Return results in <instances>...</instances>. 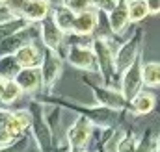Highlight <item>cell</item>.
Listing matches in <instances>:
<instances>
[{"mask_svg": "<svg viewBox=\"0 0 160 152\" xmlns=\"http://www.w3.org/2000/svg\"><path fill=\"white\" fill-rule=\"evenodd\" d=\"M155 106H157V97L153 93H149V91H143V89L128 102V108H130V112L134 115L151 113L155 110Z\"/></svg>", "mask_w": 160, "mask_h": 152, "instance_id": "obj_17", "label": "cell"}, {"mask_svg": "<svg viewBox=\"0 0 160 152\" xmlns=\"http://www.w3.org/2000/svg\"><path fill=\"white\" fill-rule=\"evenodd\" d=\"M71 110H77L82 117H86L91 124H99V126H110L114 122H118L121 117V112L116 110H108L102 106H95V108H88V106H77V104H65Z\"/></svg>", "mask_w": 160, "mask_h": 152, "instance_id": "obj_7", "label": "cell"}, {"mask_svg": "<svg viewBox=\"0 0 160 152\" xmlns=\"http://www.w3.org/2000/svg\"><path fill=\"white\" fill-rule=\"evenodd\" d=\"M91 50H93V54H95L97 71H99V74L102 76L104 85L119 89V74H118V71H116L114 50H112L110 41L106 37H95L91 41Z\"/></svg>", "mask_w": 160, "mask_h": 152, "instance_id": "obj_1", "label": "cell"}, {"mask_svg": "<svg viewBox=\"0 0 160 152\" xmlns=\"http://www.w3.org/2000/svg\"><path fill=\"white\" fill-rule=\"evenodd\" d=\"M153 150H155V149H153V137H151V132H147V134L143 135V139L136 143L134 152H153Z\"/></svg>", "mask_w": 160, "mask_h": 152, "instance_id": "obj_25", "label": "cell"}, {"mask_svg": "<svg viewBox=\"0 0 160 152\" xmlns=\"http://www.w3.org/2000/svg\"><path fill=\"white\" fill-rule=\"evenodd\" d=\"M21 71L13 56H2L0 58V78L2 80H13L15 74Z\"/></svg>", "mask_w": 160, "mask_h": 152, "instance_id": "obj_23", "label": "cell"}, {"mask_svg": "<svg viewBox=\"0 0 160 152\" xmlns=\"http://www.w3.org/2000/svg\"><path fill=\"white\" fill-rule=\"evenodd\" d=\"M149 15H158L160 13V0H145Z\"/></svg>", "mask_w": 160, "mask_h": 152, "instance_id": "obj_29", "label": "cell"}, {"mask_svg": "<svg viewBox=\"0 0 160 152\" xmlns=\"http://www.w3.org/2000/svg\"><path fill=\"white\" fill-rule=\"evenodd\" d=\"M21 97H22V91H21V87L15 83V80H4L0 102H2V104H13V102L19 100Z\"/></svg>", "mask_w": 160, "mask_h": 152, "instance_id": "obj_22", "label": "cell"}, {"mask_svg": "<svg viewBox=\"0 0 160 152\" xmlns=\"http://www.w3.org/2000/svg\"><path fill=\"white\" fill-rule=\"evenodd\" d=\"M143 37H145V32H143L142 28H138V30L114 52V63H116V71H118L119 76L142 56Z\"/></svg>", "mask_w": 160, "mask_h": 152, "instance_id": "obj_2", "label": "cell"}, {"mask_svg": "<svg viewBox=\"0 0 160 152\" xmlns=\"http://www.w3.org/2000/svg\"><path fill=\"white\" fill-rule=\"evenodd\" d=\"M38 28H39V36H41V41H43V46L60 52V48H62V45L65 41V34L56 26L52 15L45 17L38 24Z\"/></svg>", "mask_w": 160, "mask_h": 152, "instance_id": "obj_10", "label": "cell"}, {"mask_svg": "<svg viewBox=\"0 0 160 152\" xmlns=\"http://www.w3.org/2000/svg\"><path fill=\"white\" fill-rule=\"evenodd\" d=\"M28 24L30 22H26L21 15H9V17H6L4 21H0V43H4L9 36L21 32Z\"/></svg>", "mask_w": 160, "mask_h": 152, "instance_id": "obj_19", "label": "cell"}, {"mask_svg": "<svg viewBox=\"0 0 160 152\" xmlns=\"http://www.w3.org/2000/svg\"><path fill=\"white\" fill-rule=\"evenodd\" d=\"M48 2H52V0H48Z\"/></svg>", "mask_w": 160, "mask_h": 152, "instance_id": "obj_34", "label": "cell"}, {"mask_svg": "<svg viewBox=\"0 0 160 152\" xmlns=\"http://www.w3.org/2000/svg\"><path fill=\"white\" fill-rule=\"evenodd\" d=\"M62 6H65L73 13H80V11H86L89 7H93L91 0H62Z\"/></svg>", "mask_w": 160, "mask_h": 152, "instance_id": "obj_24", "label": "cell"}, {"mask_svg": "<svg viewBox=\"0 0 160 152\" xmlns=\"http://www.w3.org/2000/svg\"><path fill=\"white\" fill-rule=\"evenodd\" d=\"M17 65L21 69H32V67H39L41 59H43V50H39V46L32 41V43H26L22 45L21 48L15 50L13 54Z\"/></svg>", "mask_w": 160, "mask_h": 152, "instance_id": "obj_13", "label": "cell"}, {"mask_svg": "<svg viewBox=\"0 0 160 152\" xmlns=\"http://www.w3.org/2000/svg\"><path fill=\"white\" fill-rule=\"evenodd\" d=\"M106 15H108V26H110L112 34H116V36L123 34V32L127 30V26L130 24L128 13H127V6H125V0H119L118 6H116L110 13H106Z\"/></svg>", "mask_w": 160, "mask_h": 152, "instance_id": "obj_16", "label": "cell"}, {"mask_svg": "<svg viewBox=\"0 0 160 152\" xmlns=\"http://www.w3.org/2000/svg\"><path fill=\"white\" fill-rule=\"evenodd\" d=\"M91 132H93V124L86 119L78 115L77 121L71 124V128L67 130V141L71 145V150L73 152H80L89 141L91 137Z\"/></svg>", "mask_w": 160, "mask_h": 152, "instance_id": "obj_9", "label": "cell"}, {"mask_svg": "<svg viewBox=\"0 0 160 152\" xmlns=\"http://www.w3.org/2000/svg\"><path fill=\"white\" fill-rule=\"evenodd\" d=\"M0 82H2V78H0Z\"/></svg>", "mask_w": 160, "mask_h": 152, "instance_id": "obj_33", "label": "cell"}, {"mask_svg": "<svg viewBox=\"0 0 160 152\" xmlns=\"http://www.w3.org/2000/svg\"><path fill=\"white\" fill-rule=\"evenodd\" d=\"M39 71L41 78H43V89L50 91L54 87V83L58 82V78L62 76V71H63V59H62L60 52L43 46V59H41Z\"/></svg>", "mask_w": 160, "mask_h": 152, "instance_id": "obj_3", "label": "cell"}, {"mask_svg": "<svg viewBox=\"0 0 160 152\" xmlns=\"http://www.w3.org/2000/svg\"><path fill=\"white\" fill-rule=\"evenodd\" d=\"M125 6H127V13H128L130 24L142 22L149 15V9H147L145 0H125Z\"/></svg>", "mask_w": 160, "mask_h": 152, "instance_id": "obj_20", "label": "cell"}, {"mask_svg": "<svg viewBox=\"0 0 160 152\" xmlns=\"http://www.w3.org/2000/svg\"><path fill=\"white\" fill-rule=\"evenodd\" d=\"M0 152H15L11 147H8V149H0Z\"/></svg>", "mask_w": 160, "mask_h": 152, "instance_id": "obj_31", "label": "cell"}, {"mask_svg": "<svg viewBox=\"0 0 160 152\" xmlns=\"http://www.w3.org/2000/svg\"><path fill=\"white\" fill-rule=\"evenodd\" d=\"M67 61L80 71H89V73H99L97 71V61L91 46L88 45H71L67 48Z\"/></svg>", "mask_w": 160, "mask_h": 152, "instance_id": "obj_8", "label": "cell"}, {"mask_svg": "<svg viewBox=\"0 0 160 152\" xmlns=\"http://www.w3.org/2000/svg\"><path fill=\"white\" fill-rule=\"evenodd\" d=\"M9 115H11V112H8V110H2V108H0V128H6Z\"/></svg>", "mask_w": 160, "mask_h": 152, "instance_id": "obj_30", "label": "cell"}, {"mask_svg": "<svg viewBox=\"0 0 160 152\" xmlns=\"http://www.w3.org/2000/svg\"><path fill=\"white\" fill-rule=\"evenodd\" d=\"M142 65H143V61H142V56H140V58L119 76V91H121V95L125 97L127 102H130V100L142 91V87H143Z\"/></svg>", "mask_w": 160, "mask_h": 152, "instance_id": "obj_5", "label": "cell"}, {"mask_svg": "<svg viewBox=\"0 0 160 152\" xmlns=\"http://www.w3.org/2000/svg\"><path fill=\"white\" fill-rule=\"evenodd\" d=\"M157 152H160V139L157 141Z\"/></svg>", "mask_w": 160, "mask_h": 152, "instance_id": "obj_32", "label": "cell"}, {"mask_svg": "<svg viewBox=\"0 0 160 152\" xmlns=\"http://www.w3.org/2000/svg\"><path fill=\"white\" fill-rule=\"evenodd\" d=\"M50 15H52L54 22H56V26H58L63 34H73V26H75V17H77V13H73V11L67 9L65 6L58 4V6L52 7Z\"/></svg>", "mask_w": 160, "mask_h": 152, "instance_id": "obj_18", "label": "cell"}, {"mask_svg": "<svg viewBox=\"0 0 160 152\" xmlns=\"http://www.w3.org/2000/svg\"><path fill=\"white\" fill-rule=\"evenodd\" d=\"M26 0H6L4 2V9L9 11L11 15H21V9L24 6Z\"/></svg>", "mask_w": 160, "mask_h": 152, "instance_id": "obj_27", "label": "cell"}, {"mask_svg": "<svg viewBox=\"0 0 160 152\" xmlns=\"http://www.w3.org/2000/svg\"><path fill=\"white\" fill-rule=\"evenodd\" d=\"M119 0H91L93 7L99 9V11H104V13H110L116 6H118Z\"/></svg>", "mask_w": 160, "mask_h": 152, "instance_id": "obj_26", "label": "cell"}, {"mask_svg": "<svg viewBox=\"0 0 160 152\" xmlns=\"http://www.w3.org/2000/svg\"><path fill=\"white\" fill-rule=\"evenodd\" d=\"M15 83L21 87L22 93H38L41 87H43V78H41V71L39 67H32V69H21L17 74H15Z\"/></svg>", "mask_w": 160, "mask_h": 152, "instance_id": "obj_14", "label": "cell"}, {"mask_svg": "<svg viewBox=\"0 0 160 152\" xmlns=\"http://www.w3.org/2000/svg\"><path fill=\"white\" fill-rule=\"evenodd\" d=\"M30 117H32V128H34V137L39 145V149L43 152L50 150V143H52V134H50V126H48V121H47V115L45 110L39 102H32V108L28 110Z\"/></svg>", "mask_w": 160, "mask_h": 152, "instance_id": "obj_4", "label": "cell"}, {"mask_svg": "<svg viewBox=\"0 0 160 152\" xmlns=\"http://www.w3.org/2000/svg\"><path fill=\"white\" fill-rule=\"evenodd\" d=\"M142 80L145 87H160V61H147L142 65Z\"/></svg>", "mask_w": 160, "mask_h": 152, "instance_id": "obj_21", "label": "cell"}, {"mask_svg": "<svg viewBox=\"0 0 160 152\" xmlns=\"http://www.w3.org/2000/svg\"><path fill=\"white\" fill-rule=\"evenodd\" d=\"M89 89L93 91V97L97 100L99 106L102 108H108V110H116V112H123L128 108V102L125 100V97L121 95L119 89L116 87H101V85H95V83H89Z\"/></svg>", "mask_w": 160, "mask_h": 152, "instance_id": "obj_6", "label": "cell"}, {"mask_svg": "<svg viewBox=\"0 0 160 152\" xmlns=\"http://www.w3.org/2000/svg\"><path fill=\"white\" fill-rule=\"evenodd\" d=\"M50 11H52V2L48 0H26L21 9V17L30 24H39L45 17L50 15Z\"/></svg>", "mask_w": 160, "mask_h": 152, "instance_id": "obj_12", "label": "cell"}, {"mask_svg": "<svg viewBox=\"0 0 160 152\" xmlns=\"http://www.w3.org/2000/svg\"><path fill=\"white\" fill-rule=\"evenodd\" d=\"M32 124V117L28 110H17V112H11L9 119H8V124H6V130L17 139L19 135H22Z\"/></svg>", "mask_w": 160, "mask_h": 152, "instance_id": "obj_15", "label": "cell"}, {"mask_svg": "<svg viewBox=\"0 0 160 152\" xmlns=\"http://www.w3.org/2000/svg\"><path fill=\"white\" fill-rule=\"evenodd\" d=\"M13 141H15V137H13L8 130H6V128H0V149H8V147H11Z\"/></svg>", "mask_w": 160, "mask_h": 152, "instance_id": "obj_28", "label": "cell"}, {"mask_svg": "<svg viewBox=\"0 0 160 152\" xmlns=\"http://www.w3.org/2000/svg\"><path fill=\"white\" fill-rule=\"evenodd\" d=\"M80 152H82V150H80Z\"/></svg>", "mask_w": 160, "mask_h": 152, "instance_id": "obj_35", "label": "cell"}, {"mask_svg": "<svg viewBox=\"0 0 160 152\" xmlns=\"http://www.w3.org/2000/svg\"><path fill=\"white\" fill-rule=\"evenodd\" d=\"M99 21H101V11L95 9V7H89L86 11H80L75 17V26H73V34L78 36V37H88L91 36L97 26H99Z\"/></svg>", "mask_w": 160, "mask_h": 152, "instance_id": "obj_11", "label": "cell"}]
</instances>
